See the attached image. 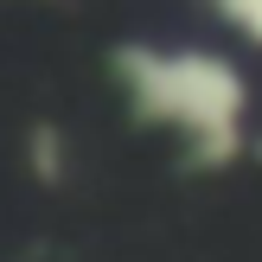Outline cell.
<instances>
[{
  "mask_svg": "<svg viewBox=\"0 0 262 262\" xmlns=\"http://www.w3.org/2000/svg\"><path fill=\"white\" fill-rule=\"evenodd\" d=\"M205 7H211L230 32H243V38H256V45H262V0H205Z\"/></svg>",
  "mask_w": 262,
  "mask_h": 262,
  "instance_id": "3957f363",
  "label": "cell"
},
{
  "mask_svg": "<svg viewBox=\"0 0 262 262\" xmlns=\"http://www.w3.org/2000/svg\"><path fill=\"white\" fill-rule=\"evenodd\" d=\"M109 77L147 128L186 141L192 160H230L237 154L250 90H243V71L230 58H217L205 45L128 38L109 51Z\"/></svg>",
  "mask_w": 262,
  "mask_h": 262,
  "instance_id": "6da1fadb",
  "label": "cell"
},
{
  "mask_svg": "<svg viewBox=\"0 0 262 262\" xmlns=\"http://www.w3.org/2000/svg\"><path fill=\"white\" fill-rule=\"evenodd\" d=\"M19 154H26V173H32L45 192H64V186H71V141H64L51 122H38L32 135H26Z\"/></svg>",
  "mask_w": 262,
  "mask_h": 262,
  "instance_id": "7a4b0ae2",
  "label": "cell"
},
{
  "mask_svg": "<svg viewBox=\"0 0 262 262\" xmlns=\"http://www.w3.org/2000/svg\"><path fill=\"white\" fill-rule=\"evenodd\" d=\"M45 7H58V0H45Z\"/></svg>",
  "mask_w": 262,
  "mask_h": 262,
  "instance_id": "277c9868",
  "label": "cell"
}]
</instances>
